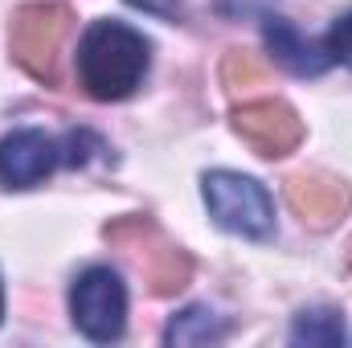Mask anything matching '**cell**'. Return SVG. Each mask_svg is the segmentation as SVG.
Masks as SVG:
<instances>
[{"instance_id":"1","label":"cell","mask_w":352,"mask_h":348,"mask_svg":"<svg viewBox=\"0 0 352 348\" xmlns=\"http://www.w3.org/2000/svg\"><path fill=\"white\" fill-rule=\"evenodd\" d=\"M152 45L123 21H90L78 41V83L98 102H119L148 78Z\"/></svg>"},{"instance_id":"2","label":"cell","mask_w":352,"mask_h":348,"mask_svg":"<svg viewBox=\"0 0 352 348\" xmlns=\"http://www.w3.org/2000/svg\"><path fill=\"white\" fill-rule=\"evenodd\" d=\"M201 197L209 205V217L221 230L242 234L250 242L274 238V197L266 193L263 180L217 168V173L201 176Z\"/></svg>"},{"instance_id":"3","label":"cell","mask_w":352,"mask_h":348,"mask_svg":"<svg viewBox=\"0 0 352 348\" xmlns=\"http://www.w3.org/2000/svg\"><path fill=\"white\" fill-rule=\"evenodd\" d=\"M70 316H74V328L94 345L119 340L123 328H127V287H123V279L111 266L82 270L70 287Z\"/></svg>"},{"instance_id":"4","label":"cell","mask_w":352,"mask_h":348,"mask_svg":"<svg viewBox=\"0 0 352 348\" xmlns=\"http://www.w3.org/2000/svg\"><path fill=\"white\" fill-rule=\"evenodd\" d=\"M70 33L66 4H25L12 17V58L45 87L58 83V50Z\"/></svg>"},{"instance_id":"5","label":"cell","mask_w":352,"mask_h":348,"mask_svg":"<svg viewBox=\"0 0 352 348\" xmlns=\"http://www.w3.org/2000/svg\"><path fill=\"white\" fill-rule=\"evenodd\" d=\"M234 131L266 160H278L299 148L303 140V119L283 102V98H250L234 111Z\"/></svg>"},{"instance_id":"6","label":"cell","mask_w":352,"mask_h":348,"mask_svg":"<svg viewBox=\"0 0 352 348\" xmlns=\"http://www.w3.org/2000/svg\"><path fill=\"white\" fill-rule=\"evenodd\" d=\"M62 164V144L41 127H16L0 135V184L33 188Z\"/></svg>"},{"instance_id":"7","label":"cell","mask_w":352,"mask_h":348,"mask_svg":"<svg viewBox=\"0 0 352 348\" xmlns=\"http://www.w3.org/2000/svg\"><path fill=\"white\" fill-rule=\"evenodd\" d=\"M263 33H266V50H270V58L274 62H283L291 74H299V78H316V74H324L328 70V50L324 45H311L287 17H274V12H266L263 17Z\"/></svg>"},{"instance_id":"8","label":"cell","mask_w":352,"mask_h":348,"mask_svg":"<svg viewBox=\"0 0 352 348\" xmlns=\"http://www.w3.org/2000/svg\"><path fill=\"white\" fill-rule=\"evenodd\" d=\"M291 205L299 217H307L311 226H332L336 217H344L352 205L349 184L328 180V176H295L291 180Z\"/></svg>"},{"instance_id":"9","label":"cell","mask_w":352,"mask_h":348,"mask_svg":"<svg viewBox=\"0 0 352 348\" xmlns=\"http://www.w3.org/2000/svg\"><path fill=\"white\" fill-rule=\"evenodd\" d=\"M291 345L307 348H336L344 345V316L336 307H307L291 324Z\"/></svg>"},{"instance_id":"10","label":"cell","mask_w":352,"mask_h":348,"mask_svg":"<svg viewBox=\"0 0 352 348\" xmlns=\"http://www.w3.org/2000/svg\"><path fill=\"white\" fill-rule=\"evenodd\" d=\"M226 332H230L226 320L197 303V307H184L180 316H173V324L164 332V345H217Z\"/></svg>"},{"instance_id":"11","label":"cell","mask_w":352,"mask_h":348,"mask_svg":"<svg viewBox=\"0 0 352 348\" xmlns=\"http://www.w3.org/2000/svg\"><path fill=\"white\" fill-rule=\"evenodd\" d=\"M221 78H226V87H230V90H238V87H258V83H263V66H258L250 54L234 50V54L226 58V66H221Z\"/></svg>"},{"instance_id":"12","label":"cell","mask_w":352,"mask_h":348,"mask_svg":"<svg viewBox=\"0 0 352 348\" xmlns=\"http://www.w3.org/2000/svg\"><path fill=\"white\" fill-rule=\"evenodd\" d=\"M324 50H328V58H332V62H340V66H349V70H352V12H349V17H340V21L328 29Z\"/></svg>"},{"instance_id":"13","label":"cell","mask_w":352,"mask_h":348,"mask_svg":"<svg viewBox=\"0 0 352 348\" xmlns=\"http://www.w3.org/2000/svg\"><path fill=\"white\" fill-rule=\"evenodd\" d=\"M274 0H217V12L230 17V21H242V17H266Z\"/></svg>"},{"instance_id":"14","label":"cell","mask_w":352,"mask_h":348,"mask_svg":"<svg viewBox=\"0 0 352 348\" xmlns=\"http://www.w3.org/2000/svg\"><path fill=\"white\" fill-rule=\"evenodd\" d=\"M127 4H135V8H144L152 17H168V21L184 12V0H127Z\"/></svg>"},{"instance_id":"15","label":"cell","mask_w":352,"mask_h":348,"mask_svg":"<svg viewBox=\"0 0 352 348\" xmlns=\"http://www.w3.org/2000/svg\"><path fill=\"white\" fill-rule=\"evenodd\" d=\"M0 316H4V287H0Z\"/></svg>"}]
</instances>
